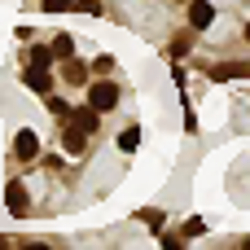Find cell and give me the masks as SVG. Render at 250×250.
<instances>
[{
  "label": "cell",
  "instance_id": "cell-1",
  "mask_svg": "<svg viewBox=\"0 0 250 250\" xmlns=\"http://www.w3.org/2000/svg\"><path fill=\"white\" fill-rule=\"evenodd\" d=\"M114 101H119V88L114 83H92L88 88V105L101 114V110H114Z\"/></svg>",
  "mask_w": 250,
  "mask_h": 250
},
{
  "label": "cell",
  "instance_id": "cell-2",
  "mask_svg": "<svg viewBox=\"0 0 250 250\" xmlns=\"http://www.w3.org/2000/svg\"><path fill=\"white\" fill-rule=\"evenodd\" d=\"M66 123H70L75 132L92 136V132H97V110H92V105H88V110H70V114H66Z\"/></svg>",
  "mask_w": 250,
  "mask_h": 250
},
{
  "label": "cell",
  "instance_id": "cell-3",
  "mask_svg": "<svg viewBox=\"0 0 250 250\" xmlns=\"http://www.w3.org/2000/svg\"><path fill=\"white\" fill-rule=\"evenodd\" d=\"M13 154H18V158H35V154H40V136H35L31 127H22V132L13 136Z\"/></svg>",
  "mask_w": 250,
  "mask_h": 250
},
{
  "label": "cell",
  "instance_id": "cell-4",
  "mask_svg": "<svg viewBox=\"0 0 250 250\" xmlns=\"http://www.w3.org/2000/svg\"><path fill=\"white\" fill-rule=\"evenodd\" d=\"M22 79H26V88H35V92H44V97L53 92V75H48V66H31Z\"/></svg>",
  "mask_w": 250,
  "mask_h": 250
},
{
  "label": "cell",
  "instance_id": "cell-5",
  "mask_svg": "<svg viewBox=\"0 0 250 250\" xmlns=\"http://www.w3.org/2000/svg\"><path fill=\"white\" fill-rule=\"evenodd\" d=\"M4 207H9L13 215H22V211H26V189H22L18 180H9V189H4Z\"/></svg>",
  "mask_w": 250,
  "mask_h": 250
},
{
  "label": "cell",
  "instance_id": "cell-6",
  "mask_svg": "<svg viewBox=\"0 0 250 250\" xmlns=\"http://www.w3.org/2000/svg\"><path fill=\"white\" fill-rule=\"evenodd\" d=\"M83 141H88L83 132H75L70 123H62V145H66V154H83Z\"/></svg>",
  "mask_w": 250,
  "mask_h": 250
},
{
  "label": "cell",
  "instance_id": "cell-7",
  "mask_svg": "<svg viewBox=\"0 0 250 250\" xmlns=\"http://www.w3.org/2000/svg\"><path fill=\"white\" fill-rule=\"evenodd\" d=\"M211 18H215V9H211L207 0H198V4L189 9V22H193V26H211Z\"/></svg>",
  "mask_w": 250,
  "mask_h": 250
},
{
  "label": "cell",
  "instance_id": "cell-8",
  "mask_svg": "<svg viewBox=\"0 0 250 250\" xmlns=\"http://www.w3.org/2000/svg\"><path fill=\"white\" fill-rule=\"evenodd\" d=\"M237 75H250L246 62H224V66H215V79H237Z\"/></svg>",
  "mask_w": 250,
  "mask_h": 250
},
{
  "label": "cell",
  "instance_id": "cell-9",
  "mask_svg": "<svg viewBox=\"0 0 250 250\" xmlns=\"http://www.w3.org/2000/svg\"><path fill=\"white\" fill-rule=\"evenodd\" d=\"M70 53H75V40L70 35H57L53 40V57H70Z\"/></svg>",
  "mask_w": 250,
  "mask_h": 250
},
{
  "label": "cell",
  "instance_id": "cell-10",
  "mask_svg": "<svg viewBox=\"0 0 250 250\" xmlns=\"http://www.w3.org/2000/svg\"><path fill=\"white\" fill-rule=\"evenodd\" d=\"M83 79H88V70H83L79 62H70V57H66V83H83Z\"/></svg>",
  "mask_w": 250,
  "mask_h": 250
},
{
  "label": "cell",
  "instance_id": "cell-11",
  "mask_svg": "<svg viewBox=\"0 0 250 250\" xmlns=\"http://www.w3.org/2000/svg\"><path fill=\"white\" fill-rule=\"evenodd\" d=\"M136 145H141V132H136V127H127V132L119 136V149H123V154H132Z\"/></svg>",
  "mask_w": 250,
  "mask_h": 250
},
{
  "label": "cell",
  "instance_id": "cell-12",
  "mask_svg": "<svg viewBox=\"0 0 250 250\" xmlns=\"http://www.w3.org/2000/svg\"><path fill=\"white\" fill-rule=\"evenodd\" d=\"M48 62H53V48L35 44V48H31V66H48Z\"/></svg>",
  "mask_w": 250,
  "mask_h": 250
},
{
  "label": "cell",
  "instance_id": "cell-13",
  "mask_svg": "<svg viewBox=\"0 0 250 250\" xmlns=\"http://www.w3.org/2000/svg\"><path fill=\"white\" fill-rule=\"evenodd\" d=\"M44 9L48 13H66V9H75V0H44Z\"/></svg>",
  "mask_w": 250,
  "mask_h": 250
},
{
  "label": "cell",
  "instance_id": "cell-14",
  "mask_svg": "<svg viewBox=\"0 0 250 250\" xmlns=\"http://www.w3.org/2000/svg\"><path fill=\"white\" fill-rule=\"evenodd\" d=\"M75 9H83V13H101V0H75Z\"/></svg>",
  "mask_w": 250,
  "mask_h": 250
},
{
  "label": "cell",
  "instance_id": "cell-15",
  "mask_svg": "<svg viewBox=\"0 0 250 250\" xmlns=\"http://www.w3.org/2000/svg\"><path fill=\"white\" fill-rule=\"evenodd\" d=\"M246 40H250V26H246Z\"/></svg>",
  "mask_w": 250,
  "mask_h": 250
}]
</instances>
